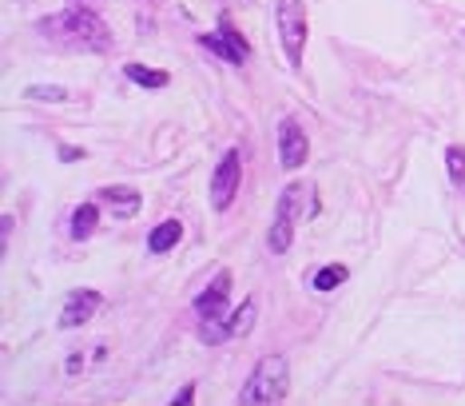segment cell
<instances>
[{"mask_svg": "<svg viewBox=\"0 0 465 406\" xmlns=\"http://www.w3.org/2000/svg\"><path fill=\"white\" fill-rule=\"evenodd\" d=\"M307 211H310V188H307V184H290V188H282L275 216L299 219V216H307Z\"/></svg>", "mask_w": 465, "mask_h": 406, "instance_id": "10", "label": "cell"}, {"mask_svg": "<svg viewBox=\"0 0 465 406\" xmlns=\"http://www.w3.org/2000/svg\"><path fill=\"white\" fill-rule=\"evenodd\" d=\"M24 96L28 100H56V104H60V100H68V92H64V88H52V84H33V88H24Z\"/></svg>", "mask_w": 465, "mask_h": 406, "instance_id": "19", "label": "cell"}, {"mask_svg": "<svg viewBox=\"0 0 465 406\" xmlns=\"http://www.w3.org/2000/svg\"><path fill=\"white\" fill-rule=\"evenodd\" d=\"M60 156H64L68 164H76V160H84V148H60Z\"/></svg>", "mask_w": 465, "mask_h": 406, "instance_id": "20", "label": "cell"}, {"mask_svg": "<svg viewBox=\"0 0 465 406\" xmlns=\"http://www.w3.org/2000/svg\"><path fill=\"white\" fill-rule=\"evenodd\" d=\"M227 295H231V271H219V276L211 279V287L195 299V314L199 319H223Z\"/></svg>", "mask_w": 465, "mask_h": 406, "instance_id": "7", "label": "cell"}, {"mask_svg": "<svg viewBox=\"0 0 465 406\" xmlns=\"http://www.w3.org/2000/svg\"><path fill=\"white\" fill-rule=\"evenodd\" d=\"M199 44H204L207 53L223 56L227 64H242V60H247V40H242V33H239L235 24H231V16L219 20V33H215V36H211V33L199 36Z\"/></svg>", "mask_w": 465, "mask_h": 406, "instance_id": "5", "label": "cell"}, {"mask_svg": "<svg viewBox=\"0 0 465 406\" xmlns=\"http://www.w3.org/2000/svg\"><path fill=\"white\" fill-rule=\"evenodd\" d=\"M290 391V362L282 359V354H267V359H259V367L251 371L247 387L239 391V402L242 406H275L287 399Z\"/></svg>", "mask_w": 465, "mask_h": 406, "instance_id": "2", "label": "cell"}, {"mask_svg": "<svg viewBox=\"0 0 465 406\" xmlns=\"http://www.w3.org/2000/svg\"><path fill=\"white\" fill-rule=\"evenodd\" d=\"M307 151H310V144H307V131L299 128V120L295 116H287L279 124V160H282V168H302V160H307Z\"/></svg>", "mask_w": 465, "mask_h": 406, "instance_id": "6", "label": "cell"}, {"mask_svg": "<svg viewBox=\"0 0 465 406\" xmlns=\"http://www.w3.org/2000/svg\"><path fill=\"white\" fill-rule=\"evenodd\" d=\"M255 314H259V307H255V303H242V307L235 311V314H231V323H227V327H231V339H242V334H247L251 327H255Z\"/></svg>", "mask_w": 465, "mask_h": 406, "instance_id": "16", "label": "cell"}, {"mask_svg": "<svg viewBox=\"0 0 465 406\" xmlns=\"http://www.w3.org/2000/svg\"><path fill=\"white\" fill-rule=\"evenodd\" d=\"M346 276H350V271L342 267V263H327V267H322L318 276L310 279V287H315V291H335V287H342V283H346Z\"/></svg>", "mask_w": 465, "mask_h": 406, "instance_id": "15", "label": "cell"}, {"mask_svg": "<svg viewBox=\"0 0 465 406\" xmlns=\"http://www.w3.org/2000/svg\"><path fill=\"white\" fill-rule=\"evenodd\" d=\"M275 28H279V44L287 53V64H302V48H307V5L302 0H279L275 5Z\"/></svg>", "mask_w": 465, "mask_h": 406, "instance_id": "3", "label": "cell"}, {"mask_svg": "<svg viewBox=\"0 0 465 406\" xmlns=\"http://www.w3.org/2000/svg\"><path fill=\"white\" fill-rule=\"evenodd\" d=\"M100 307V291H72L64 303V314H60V327H80L88 323Z\"/></svg>", "mask_w": 465, "mask_h": 406, "instance_id": "8", "label": "cell"}, {"mask_svg": "<svg viewBox=\"0 0 465 406\" xmlns=\"http://www.w3.org/2000/svg\"><path fill=\"white\" fill-rule=\"evenodd\" d=\"M100 203H104V208H112L119 219H131L139 211V191L136 188H100Z\"/></svg>", "mask_w": 465, "mask_h": 406, "instance_id": "9", "label": "cell"}, {"mask_svg": "<svg viewBox=\"0 0 465 406\" xmlns=\"http://www.w3.org/2000/svg\"><path fill=\"white\" fill-rule=\"evenodd\" d=\"M36 28L48 40L68 44V48H80V53H108V48H112V33H108V24L92 13V8L80 5V0H72L60 16H44Z\"/></svg>", "mask_w": 465, "mask_h": 406, "instance_id": "1", "label": "cell"}, {"mask_svg": "<svg viewBox=\"0 0 465 406\" xmlns=\"http://www.w3.org/2000/svg\"><path fill=\"white\" fill-rule=\"evenodd\" d=\"M239 179H242V156H239V148H231L227 156L215 164V176H211V208L227 211L231 203H235Z\"/></svg>", "mask_w": 465, "mask_h": 406, "instance_id": "4", "label": "cell"}, {"mask_svg": "<svg viewBox=\"0 0 465 406\" xmlns=\"http://www.w3.org/2000/svg\"><path fill=\"white\" fill-rule=\"evenodd\" d=\"M124 72L131 84H139V88H167V72H159V68H144V64H124Z\"/></svg>", "mask_w": 465, "mask_h": 406, "instance_id": "14", "label": "cell"}, {"mask_svg": "<svg viewBox=\"0 0 465 406\" xmlns=\"http://www.w3.org/2000/svg\"><path fill=\"white\" fill-rule=\"evenodd\" d=\"M179 239H184V223H179V219H164L156 231H151L147 247H151V256H167Z\"/></svg>", "mask_w": 465, "mask_h": 406, "instance_id": "11", "label": "cell"}, {"mask_svg": "<svg viewBox=\"0 0 465 406\" xmlns=\"http://www.w3.org/2000/svg\"><path fill=\"white\" fill-rule=\"evenodd\" d=\"M96 219H100V208L96 203H80L72 211V239H88L96 231Z\"/></svg>", "mask_w": 465, "mask_h": 406, "instance_id": "13", "label": "cell"}, {"mask_svg": "<svg viewBox=\"0 0 465 406\" xmlns=\"http://www.w3.org/2000/svg\"><path fill=\"white\" fill-rule=\"evenodd\" d=\"M446 168H450V179L458 184L461 191H465V148H446Z\"/></svg>", "mask_w": 465, "mask_h": 406, "instance_id": "17", "label": "cell"}, {"mask_svg": "<svg viewBox=\"0 0 465 406\" xmlns=\"http://www.w3.org/2000/svg\"><path fill=\"white\" fill-rule=\"evenodd\" d=\"M290 239H295V219L275 216V223H270V231H267V247L275 251V256H282V251L290 247Z\"/></svg>", "mask_w": 465, "mask_h": 406, "instance_id": "12", "label": "cell"}, {"mask_svg": "<svg viewBox=\"0 0 465 406\" xmlns=\"http://www.w3.org/2000/svg\"><path fill=\"white\" fill-rule=\"evenodd\" d=\"M227 334H231V327L223 319H199V339H204L207 347H211V343H223Z\"/></svg>", "mask_w": 465, "mask_h": 406, "instance_id": "18", "label": "cell"}, {"mask_svg": "<svg viewBox=\"0 0 465 406\" xmlns=\"http://www.w3.org/2000/svg\"><path fill=\"white\" fill-rule=\"evenodd\" d=\"M191 399H195V387H184V391H179L171 402H176V406H184V402H191Z\"/></svg>", "mask_w": 465, "mask_h": 406, "instance_id": "21", "label": "cell"}]
</instances>
